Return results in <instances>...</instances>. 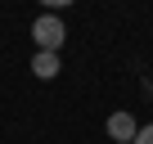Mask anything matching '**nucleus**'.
<instances>
[{
	"instance_id": "nucleus-1",
	"label": "nucleus",
	"mask_w": 153,
	"mask_h": 144,
	"mask_svg": "<svg viewBox=\"0 0 153 144\" xmlns=\"http://www.w3.org/2000/svg\"><path fill=\"white\" fill-rule=\"evenodd\" d=\"M32 41H36V50H50V54H59V45L68 41V27H63V18H59V14H36V23H32Z\"/></svg>"
},
{
	"instance_id": "nucleus-2",
	"label": "nucleus",
	"mask_w": 153,
	"mask_h": 144,
	"mask_svg": "<svg viewBox=\"0 0 153 144\" xmlns=\"http://www.w3.org/2000/svg\"><path fill=\"white\" fill-rule=\"evenodd\" d=\"M135 131H140V122H135V117H131L126 108L108 117V135H113L117 144H131V140H135Z\"/></svg>"
},
{
	"instance_id": "nucleus-3",
	"label": "nucleus",
	"mask_w": 153,
	"mask_h": 144,
	"mask_svg": "<svg viewBox=\"0 0 153 144\" xmlns=\"http://www.w3.org/2000/svg\"><path fill=\"white\" fill-rule=\"evenodd\" d=\"M32 72L41 81H54L59 72H63V63H59V54H50V50H36V59H32Z\"/></svg>"
},
{
	"instance_id": "nucleus-4",
	"label": "nucleus",
	"mask_w": 153,
	"mask_h": 144,
	"mask_svg": "<svg viewBox=\"0 0 153 144\" xmlns=\"http://www.w3.org/2000/svg\"><path fill=\"white\" fill-rule=\"evenodd\" d=\"M131 144H153V122H149V126H140V131H135V140H131Z\"/></svg>"
},
{
	"instance_id": "nucleus-5",
	"label": "nucleus",
	"mask_w": 153,
	"mask_h": 144,
	"mask_svg": "<svg viewBox=\"0 0 153 144\" xmlns=\"http://www.w3.org/2000/svg\"><path fill=\"white\" fill-rule=\"evenodd\" d=\"M41 5H45V9L54 14V9H68V5H76V0H41Z\"/></svg>"
}]
</instances>
